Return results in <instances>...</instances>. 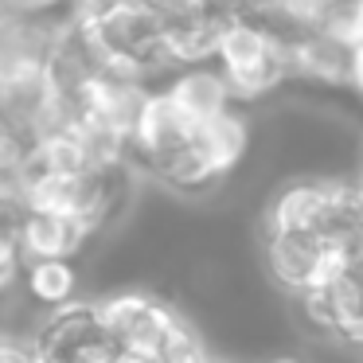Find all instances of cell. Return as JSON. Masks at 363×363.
Returning <instances> with one entry per match:
<instances>
[{"mask_svg": "<svg viewBox=\"0 0 363 363\" xmlns=\"http://www.w3.org/2000/svg\"><path fill=\"white\" fill-rule=\"evenodd\" d=\"M12 297H16V293H12ZM12 297H0V324H4V308H9V301Z\"/></svg>", "mask_w": 363, "mask_h": 363, "instance_id": "7", "label": "cell"}, {"mask_svg": "<svg viewBox=\"0 0 363 363\" xmlns=\"http://www.w3.org/2000/svg\"><path fill=\"white\" fill-rule=\"evenodd\" d=\"M285 40V35H281ZM289 43V71L293 79L313 82V86H332V90H352V51L347 43L332 40L324 32L297 35Z\"/></svg>", "mask_w": 363, "mask_h": 363, "instance_id": "4", "label": "cell"}, {"mask_svg": "<svg viewBox=\"0 0 363 363\" xmlns=\"http://www.w3.org/2000/svg\"><path fill=\"white\" fill-rule=\"evenodd\" d=\"M24 301L35 305L40 313H59V308L74 305L82 293V269L74 266V258H43L28 262L24 277H20Z\"/></svg>", "mask_w": 363, "mask_h": 363, "instance_id": "5", "label": "cell"}, {"mask_svg": "<svg viewBox=\"0 0 363 363\" xmlns=\"http://www.w3.org/2000/svg\"><path fill=\"white\" fill-rule=\"evenodd\" d=\"M16 238L20 250H24V262H43V258H79L90 246L94 230L86 223L71 219V215L28 207L16 219Z\"/></svg>", "mask_w": 363, "mask_h": 363, "instance_id": "2", "label": "cell"}, {"mask_svg": "<svg viewBox=\"0 0 363 363\" xmlns=\"http://www.w3.org/2000/svg\"><path fill=\"white\" fill-rule=\"evenodd\" d=\"M219 71L227 74L235 102H258L293 82L289 71V43L277 32H269L258 20L235 16L219 40V55H215Z\"/></svg>", "mask_w": 363, "mask_h": 363, "instance_id": "1", "label": "cell"}, {"mask_svg": "<svg viewBox=\"0 0 363 363\" xmlns=\"http://www.w3.org/2000/svg\"><path fill=\"white\" fill-rule=\"evenodd\" d=\"M168 98H172L176 106H180L184 113H188L191 121H215L223 118L227 110H235V90H230L227 74L219 71V63H196V67H184V71H176L172 79L164 82Z\"/></svg>", "mask_w": 363, "mask_h": 363, "instance_id": "3", "label": "cell"}, {"mask_svg": "<svg viewBox=\"0 0 363 363\" xmlns=\"http://www.w3.org/2000/svg\"><path fill=\"white\" fill-rule=\"evenodd\" d=\"M352 90L363 98V43L352 51Z\"/></svg>", "mask_w": 363, "mask_h": 363, "instance_id": "6", "label": "cell"}]
</instances>
